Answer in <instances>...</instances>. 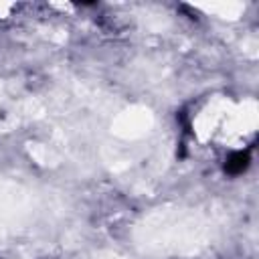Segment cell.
I'll use <instances>...</instances> for the list:
<instances>
[{
	"label": "cell",
	"instance_id": "cell-1",
	"mask_svg": "<svg viewBox=\"0 0 259 259\" xmlns=\"http://www.w3.org/2000/svg\"><path fill=\"white\" fill-rule=\"evenodd\" d=\"M249 162H251V156H249V152L245 150H241V152H233L229 158H227V162H225V172L227 174H241V172H245L247 170V166H249Z\"/></svg>",
	"mask_w": 259,
	"mask_h": 259
}]
</instances>
